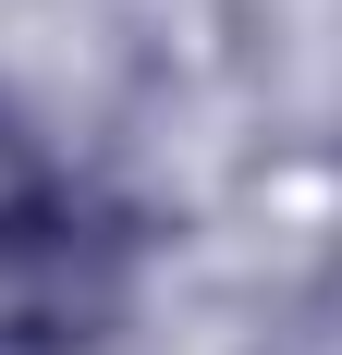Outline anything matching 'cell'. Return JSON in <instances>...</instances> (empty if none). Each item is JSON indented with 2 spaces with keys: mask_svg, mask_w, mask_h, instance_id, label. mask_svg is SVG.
<instances>
[{
  "mask_svg": "<svg viewBox=\"0 0 342 355\" xmlns=\"http://www.w3.org/2000/svg\"><path fill=\"white\" fill-rule=\"evenodd\" d=\"M135 220L98 196H37L25 220H0V355H110L135 319Z\"/></svg>",
  "mask_w": 342,
  "mask_h": 355,
  "instance_id": "6da1fadb",
  "label": "cell"
},
{
  "mask_svg": "<svg viewBox=\"0 0 342 355\" xmlns=\"http://www.w3.org/2000/svg\"><path fill=\"white\" fill-rule=\"evenodd\" d=\"M37 196H62V172H49V147L25 135V110H0V220H25Z\"/></svg>",
  "mask_w": 342,
  "mask_h": 355,
  "instance_id": "7a4b0ae2",
  "label": "cell"
}]
</instances>
